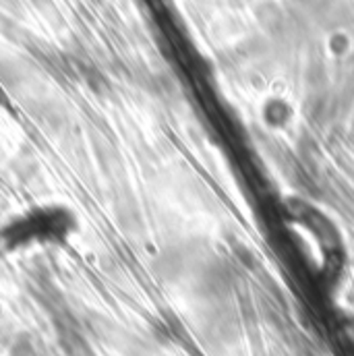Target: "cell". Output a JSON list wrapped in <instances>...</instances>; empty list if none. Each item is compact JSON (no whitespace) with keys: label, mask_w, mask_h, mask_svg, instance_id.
<instances>
[{"label":"cell","mask_w":354,"mask_h":356,"mask_svg":"<svg viewBox=\"0 0 354 356\" xmlns=\"http://www.w3.org/2000/svg\"><path fill=\"white\" fill-rule=\"evenodd\" d=\"M8 356H35V346H33L31 338L27 334H19L13 340V346H10Z\"/></svg>","instance_id":"cell-1"}]
</instances>
